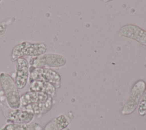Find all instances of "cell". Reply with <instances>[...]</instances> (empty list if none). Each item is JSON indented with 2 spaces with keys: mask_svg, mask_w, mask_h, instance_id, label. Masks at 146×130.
Listing matches in <instances>:
<instances>
[{
  "mask_svg": "<svg viewBox=\"0 0 146 130\" xmlns=\"http://www.w3.org/2000/svg\"><path fill=\"white\" fill-rule=\"evenodd\" d=\"M29 82L34 81H43L52 84L56 89L61 85V77L55 70L50 68H35L33 66L29 67Z\"/></svg>",
  "mask_w": 146,
  "mask_h": 130,
  "instance_id": "obj_4",
  "label": "cell"
},
{
  "mask_svg": "<svg viewBox=\"0 0 146 130\" xmlns=\"http://www.w3.org/2000/svg\"><path fill=\"white\" fill-rule=\"evenodd\" d=\"M1 130H42V128L38 123L31 122L27 124L7 123Z\"/></svg>",
  "mask_w": 146,
  "mask_h": 130,
  "instance_id": "obj_13",
  "label": "cell"
},
{
  "mask_svg": "<svg viewBox=\"0 0 146 130\" xmlns=\"http://www.w3.org/2000/svg\"><path fill=\"white\" fill-rule=\"evenodd\" d=\"M1 110L7 123L27 124L34 119V115L23 109H11L1 104Z\"/></svg>",
  "mask_w": 146,
  "mask_h": 130,
  "instance_id": "obj_6",
  "label": "cell"
},
{
  "mask_svg": "<svg viewBox=\"0 0 146 130\" xmlns=\"http://www.w3.org/2000/svg\"><path fill=\"white\" fill-rule=\"evenodd\" d=\"M137 111L138 114L140 116H144L146 115V88L140 99L137 108Z\"/></svg>",
  "mask_w": 146,
  "mask_h": 130,
  "instance_id": "obj_14",
  "label": "cell"
},
{
  "mask_svg": "<svg viewBox=\"0 0 146 130\" xmlns=\"http://www.w3.org/2000/svg\"><path fill=\"white\" fill-rule=\"evenodd\" d=\"M1 94H0V107H1Z\"/></svg>",
  "mask_w": 146,
  "mask_h": 130,
  "instance_id": "obj_16",
  "label": "cell"
},
{
  "mask_svg": "<svg viewBox=\"0 0 146 130\" xmlns=\"http://www.w3.org/2000/svg\"><path fill=\"white\" fill-rule=\"evenodd\" d=\"M118 35L119 37H124L133 40L142 45L146 46V30L137 25L127 24L123 26L120 29Z\"/></svg>",
  "mask_w": 146,
  "mask_h": 130,
  "instance_id": "obj_7",
  "label": "cell"
},
{
  "mask_svg": "<svg viewBox=\"0 0 146 130\" xmlns=\"http://www.w3.org/2000/svg\"><path fill=\"white\" fill-rule=\"evenodd\" d=\"M53 105V98L49 97L48 100L44 102L38 103L29 104L26 107H22V109L32 113L34 116L40 117L44 113L49 111Z\"/></svg>",
  "mask_w": 146,
  "mask_h": 130,
  "instance_id": "obj_11",
  "label": "cell"
},
{
  "mask_svg": "<svg viewBox=\"0 0 146 130\" xmlns=\"http://www.w3.org/2000/svg\"><path fill=\"white\" fill-rule=\"evenodd\" d=\"M74 115L72 111H68L61 114L49 122L44 127L42 130H63L72 123Z\"/></svg>",
  "mask_w": 146,
  "mask_h": 130,
  "instance_id": "obj_9",
  "label": "cell"
},
{
  "mask_svg": "<svg viewBox=\"0 0 146 130\" xmlns=\"http://www.w3.org/2000/svg\"><path fill=\"white\" fill-rule=\"evenodd\" d=\"M29 64L25 58H21L16 61L15 75L14 81L18 89H23L29 78Z\"/></svg>",
  "mask_w": 146,
  "mask_h": 130,
  "instance_id": "obj_8",
  "label": "cell"
},
{
  "mask_svg": "<svg viewBox=\"0 0 146 130\" xmlns=\"http://www.w3.org/2000/svg\"><path fill=\"white\" fill-rule=\"evenodd\" d=\"M66 63L67 59L64 56L54 53H44L37 57H30L29 60L30 66L50 69L62 67Z\"/></svg>",
  "mask_w": 146,
  "mask_h": 130,
  "instance_id": "obj_3",
  "label": "cell"
},
{
  "mask_svg": "<svg viewBox=\"0 0 146 130\" xmlns=\"http://www.w3.org/2000/svg\"><path fill=\"white\" fill-rule=\"evenodd\" d=\"M0 84L2 88L8 107L11 109L21 107V95L14 80L5 72L0 73Z\"/></svg>",
  "mask_w": 146,
  "mask_h": 130,
  "instance_id": "obj_1",
  "label": "cell"
},
{
  "mask_svg": "<svg viewBox=\"0 0 146 130\" xmlns=\"http://www.w3.org/2000/svg\"><path fill=\"white\" fill-rule=\"evenodd\" d=\"M47 47L42 42L24 41L15 46L11 53L10 61L12 62L25 56L35 57L46 53Z\"/></svg>",
  "mask_w": 146,
  "mask_h": 130,
  "instance_id": "obj_2",
  "label": "cell"
},
{
  "mask_svg": "<svg viewBox=\"0 0 146 130\" xmlns=\"http://www.w3.org/2000/svg\"><path fill=\"white\" fill-rule=\"evenodd\" d=\"M63 130H70V129L69 128H65V129H64Z\"/></svg>",
  "mask_w": 146,
  "mask_h": 130,
  "instance_id": "obj_17",
  "label": "cell"
},
{
  "mask_svg": "<svg viewBox=\"0 0 146 130\" xmlns=\"http://www.w3.org/2000/svg\"><path fill=\"white\" fill-rule=\"evenodd\" d=\"M29 91L43 92L52 98L56 96V88L51 84L43 81H34L30 83Z\"/></svg>",
  "mask_w": 146,
  "mask_h": 130,
  "instance_id": "obj_12",
  "label": "cell"
},
{
  "mask_svg": "<svg viewBox=\"0 0 146 130\" xmlns=\"http://www.w3.org/2000/svg\"><path fill=\"white\" fill-rule=\"evenodd\" d=\"M47 94L43 92L29 91L21 96V107H26L29 104L42 103L47 101L49 98Z\"/></svg>",
  "mask_w": 146,
  "mask_h": 130,
  "instance_id": "obj_10",
  "label": "cell"
},
{
  "mask_svg": "<svg viewBox=\"0 0 146 130\" xmlns=\"http://www.w3.org/2000/svg\"><path fill=\"white\" fill-rule=\"evenodd\" d=\"M145 88L146 83L143 80H137L133 84L129 94L121 109V113L123 115H129L137 109Z\"/></svg>",
  "mask_w": 146,
  "mask_h": 130,
  "instance_id": "obj_5",
  "label": "cell"
},
{
  "mask_svg": "<svg viewBox=\"0 0 146 130\" xmlns=\"http://www.w3.org/2000/svg\"><path fill=\"white\" fill-rule=\"evenodd\" d=\"M8 25L5 22H0V36H3L4 34L7 31Z\"/></svg>",
  "mask_w": 146,
  "mask_h": 130,
  "instance_id": "obj_15",
  "label": "cell"
}]
</instances>
